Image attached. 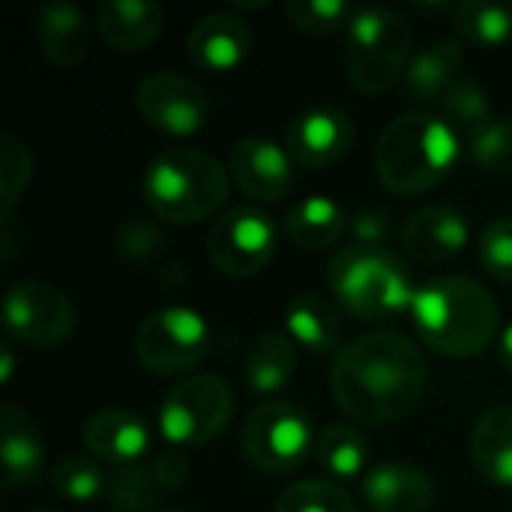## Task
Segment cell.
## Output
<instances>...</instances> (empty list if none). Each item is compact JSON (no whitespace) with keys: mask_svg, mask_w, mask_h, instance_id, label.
<instances>
[{"mask_svg":"<svg viewBox=\"0 0 512 512\" xmlns=\"http://www.w3.org/2000/svg\"><path fill=\"white\" fill-rule=\"evenodd\" d=\"M345 36H348V54L411 60V27L396 9L387 6L354 9Z\"/></svg>","mask_w":512,"mask_h":512,"instance_id":"21","label":"cell"},{"mask_svg":"<svg viewBox=\"0 0 512 512\" xmlns=\"http://www.w3.org/2000/svg\"><path fill=\"white\" fill-rule=\"evenodd\" d=\"M162 486L153 474V465H126L108 474L105 501L114 512H147L156 507Z\"/></svg>","mask_w":512,"mask_h":512,"instance_id":"31","label":"cell"},{"mask_svg":"<svg viewBox=\"0 0 512 512\" xmlns=\"http://www.w3.org/2000/svg\"><path fill=\"white\" fill-rule=\"evenodd\" d=\"M234 417V390L219 375H192L168 390L159 408V435L174 450L216 441Z\"/></svg>","mask_w":512,"mask_h":512,"instance_id":"7","label":"cell"},{"mask_svg":"<svg viewBox=\"0 0 512 512\" xmlns=\"http://www.w3.org/2000/svg\"><path fill=\"white\" fill-rule=\"evenodd\" d=\"M159 231L153 228V225H147V222H138V219H132V222H126L123 228H120V234H117V246H120V252L129 258V261H141V258H150V252L159 246Z\"/></svg>","mask_w":512,"mask_h":512,"instance_id":"38","label":"cell"},{"mask_svg":"<svg viewBox=\"0 0 512 512\" xmlns=\"http://www.w3.org/2000/svg\"><path fill=\"white\" fill-rule=\"evenodd\" d=\"M318 444L315 423L297 402H267L249 411L240 447L249 465L270 477H285L303 468Z\"/></svg>","mask_w":512,"mask_h":512,"instance_id":"8","label":"cell"},{"mask_svg":"<svg viewBox=\"0 0 512 512\" xmlns=\"http://www.w3.org/2000/svg\"><path fill=\"white\" fill-rule=\"evenodd\" d=\"M336 405L360 426H390L417 411L429 390V363L402 333H366L339 348L330 369Z\"/></svg>","mask_w":512,"mask_h":512,"instance_id":"1","label":"cell"},{"mask_svg":"<svg viewBox=\"0 0 512 512\" xmlns=\"http://www.w3.org/2000/svg\"><path fill=\"white\" fill-rule=\"evenodd\" d=\"M12 366H15V357H12V345L6 342L3 351H0V381H3V384L12 381Z\"/></svg>","mask_w":512,"mask_h":512,"instance_id":"41","label":"cell"},{"mask_svg":"<svg viewBox=\"0 0 512 512\" xmlns=\"http://www.w3.org/2000/svg\"><path fill=\"white\" fill-rule=\"evenodd\" d=\"M231 183L252 201L279 204L294 186V159L288 156L285 144L273 138L249 135L231 147L228 156Z\"/></svg>","mask_w":512,"mask_h":512,"instance_id":"13","label":"cell"},{"mask_svg":"<svg viewBox=\"0 0 512 512\" xmlns=\"http://www.w3.org/2000/svg\"><path fill=\"white\" fill-rule=\"evenodd\" d=\"M273 512H360L357 501L336 483L300 480L282 489Z\"/></svg>","mask_w":512,"mask_h":512,"instance_id":"33","label":"cell"},{"mask_svg":"<svg viewBox=\"0 0 512 512\" xmlns=\"http://www.w3.org/2000/svg\"><path fill=\"white\" fill-rule=\"evenodd\" d=\"M456 30L483 48H498L512 39V9L501 3H483V0H462L453 9Z\"/></svg>","mask_w":512,"mask_h":512,"instance_id":"29","label":"cell"},{"mask_svg":"<svg viewBox=\"0 0 512 512\" xmlns=\"http://www.w3.org/2000/svg\"><path fill=\"white\" fill-rule=\"evenodd\" d=\"M348 234H351L354 246L387 249V240L393 237V219L378 207H363L348 219Z\"/></svg>","mask_w":512,"mask_h":512,"instance_id":"37","label":"cell"},{"mask_svg":"<svg viewBox=\"0 0 512 512\" xmlns=\"http://www.w3.org/2000/svg\"><path fill=\"white\" fill-rule=\"evenodd\" d=\"M36 512H48V510H36Z\"/></svg>","mask_w":512,"mask_h":512,"instance_id":"43","label":"cell"},{"mask_svg":"<svg viewBox=\"0 0 512 512\" xmlns=\"http://www.w3.org/2000/svg\"><path fill=\"white\" fill-rule=\"evenodd\" d=\"M30 177H33V156H30V147L12 135V132H3L0 135V219L9 222L18 201L24 198L27 186H30Z\"/></svg>","mask_w":512,"mask_h":512,"instance_id":"32","label":"cell"},{"mask_svg":"<svg viewBox=\"0 0 512 512\" xmlns=\"http://www.w3.org/2000/svg\"><path fill=\"white\" fill-rule=\"evenodd\" d=\"M477 474L498 489H512V405L489 408L471 432Z\"/></svg>","mask_w":512,"mask_h":512,"instance_id":"23","label":"cell"},{"mask_svg":"<svg viewBox=\"0 0 512 512\" xmlns=\"http://www.w3.org/2000/svg\"><path fill=\"white\" fill-rule=\"evenodd\" d=\"M279 228L261 207H231L207 231V258L228 279L258 276L276 255Z\"/></svg>","mask_w":512,"mask_h":512,"instance_id":"9","label":"cell"},{"mask_svg":"<svg viewBox=\"0 0 512 512\" xmlns=\"http://www.w3.org/2000/svg\"><path fill=\"white\" fill-rule=\"evenodd\" d=\"M45 438L36 420L18 405H3L0 414V462H3V486L24 489L33 486L45 471Z\"/></svg>","mask_w":512,"mask_h":512,"instance_id":"19","label":"cell"},{"mask_svg":"<svg viewBox=\"0 0 512 512\" xmlns=\"http://www.w3.org/2000/svg\"><path fill=\"white\" fill-rule=\"evenodd\" d=\"M318 465L339 483L363 480L366 462H369V444L363 432L351 423H330L324 432H318L315 444Z\"/></svg>","mask_w":512,"mask_h":512,"instance_id":"27","label":"cell"},{"mask_svg":"<svg viewBox=\"0 0 512 512\" xmlns=\"http://www.w3.org/2000/svg\"><path fill=\"white\" fill-rule=\"evenodd\" d=\"M150 465H153V474H156L162 492L180 489L189 480V474H192V459L186 456V450H174V447L168 453L156 456Z\"/></svg>","mask_w":512,"mask_h":512,"instance_id":"39","label":"cell"},{"mask_svg":"<svg viewBox=\"0 0 512 512\" xmlns=\"http://www.w3.org/2000/svg\"><path fill=\"white\" fill-rule=\"evenodd\" d=\"M288 336L312 354H330L339 345L342 321L333 303L318 294H297L285 309Z\"/></svg>","mask_w":512,"mask_h":512,"instance_id":"26","label":"cell"},{"mask_svg":"<svg viewBox=\"0 0 512 512\" xmlns=\"http://www.w3.org/2000/svg\"><path fill=\"white\" fill-rule=\"evenodd\" d=\"M297 372V348L288 333H261L243 360V381L258 396H273L291 384Z\"/></svg>","mask_w":512,"mask_h":512,"instance_id":"24","label":"cell"},{"mask_svg":"<svg viewBox=\"0 0 512 512\" xmlns=\"http://www.w3.org/2000/svg\"><path fill=\"white\" fill-rule=\"evenodd\" d=\"M471 240L468 216L450 204H429L417 210L402 231L408 255L420 264H444L456 258Z\"/></svg>","mask_w":512,"mask_h":512,"instance_id":"17","label":"cell"},{"mask_svg":"<svg viewBox=\"0 0 512 512\" xmlns=\"http://www.w3.org/2000/svg\"><path fill=\"white\" fill-rule=\"evenodd\" d=\"M477 258L492 279L512 285V216H498L483 228Z\"/></svg>","mask_w":512,"mask_h":512,"instance_id":"36","label":"cell"},{"mask_svg":"<svg viewBox=\"0 0 512 512\" xmlns=\"http://www.w3.org/2000/svg\"><path fill=\"white\" fill-rule=\"evenodd\" d=\"M3 327L9 342L39 351L57 348L75 333V306L60 288L24 279L3 297Z\"/></svg>","mask_w":512,"mask_h":512,"instance_id":"10","label":"cell"},{"mask_svg":"<svg viewBox=\"0 0 512 512\" xmlns=\"http://www.w3.org/2000/svg\"><path fill=\"white\" fill-rule=\"evenodd\" d=\"M231 186L228 168L195 147L162 150L141 177L147 207L171 225H198L219 216Z\"/></svg>","mask_w":512,"mask_h":512,"instance_id":"4","label":"cell"},{"mask_svg":"<svg viewBox=\"0 0 512 512\" xmlns=\"http://www.w3.org/2000/svg\"><path fill=\"white\" fill-rule=\"evenodd\" d=\"M360 498L372 512H432L435 480L408 462H381L360 480Z\"/></svg>","mask_w":512,"mask_h":512,"instance_id":"15","label":"cell"},{"mask_svg":"<svg viewBox=\"0 0 512 512\" xmlns=\"http://www.w3.org/2000/svg\"><path fill=\"white\" fill-rule=\"evenodd\" d=\"M252 48V33L246 21L234 12L204 15L186 36V57L195 69L225 75L234 72Z\"/></svg>","mask_w":512,"mask_h":512,"instance_id":"16","label":"cell"},{"mask_svg":"<svg viewBox=\"0 0 512 512\" xmlns=\"http://www.w3.org/2000/svg\"><path fill=\"white\" fill-rule=\"evenodd\" d=\"M159 512H183V510H159Z\"/></svg>","mask_w":512,"mask_h":512,"instance_id":"42","label":"cell"},{"mask_svg":"<svg viewBox=\"0 0 512 512\" xmlns=\"http://www.w3.org/2000/svg\"><path fill=\"white\" fill-rule=\"evenodd\" d=\"M498 357H501V366L512 372V321L504 327V333L498 336Z\"/></svg>","mask_w":512,"mask_h":512,"instance_id":"40","label":"cell"},{"mask_svg":"<svg viewBox=\"0 0 512 512\" xmlns=\"http://www.w3.org/2000/svg\"><path fill=\"white\" fill-rule=\"evenodd\" d=\"M348 213L327 195L297 201L285 216V234L300 249H330L348 234Z\"/></svg>","mask_w":512,"mask_h":512,"instance_id":"25","label":"cell"},{"mask_svg":"<svg viewBox=\"0 0 512 512\" xmlns=\"http://www.w3.org/2000/svg\"><path fill=\"white\" fill-rule=\"evenodd\" d=\"M39 51L48 63L69 69L90 54V24L72 3H45L36 15Z\"/></svg>","mask_w":512,"mask_h":512,"instance_id":"22","label":"cell"},{"mask_svg":"<svg viewBox=\"0 0 512 512\" xmlns=\"http://www.w3.org/2000/svg\"><path fill=\"white\" fill-rule=\"evenodd\" d=\"M354 15V6L345 0H291L285 6V18L294 30L306 36H330L345 30Z\"/></svg>","mask_w":512,"mask_h":512,"instance_id":"34","label":"cell"},{"mask_svg":"<svg viewBox=\"0 0 512 512\" xmlns=\"http://www.w3.org/2000/svg\"><path fill=\"white\" fill-rule=\"evenodd\" d=\"M411 324L438 357L471 360L495 342L501 312L495 297L471 276H435L417 288Z\"/></svg>","mask_w":512,"mask_h":512,"instance_id":"2","label":"cell"},{"mask_svg":"<svg viewBox=\"0 0 512 512\" xmlns=\"http://www.w3.org/2000/svg\"><path fill=\"white\" fill-rule=\"evenodd\" d=\"M210 348L213 330L207 318L192 306H162L150 312L132 339L138 366L159 378L192 372L207 360Z\"/></svg>","mask_w":512,"mask_h":512,"instance_id":"6","label":"cell"},{"mask_svg":"<svg viewBox=\"0 0 512 512\" xmlns=\"http://www.w3.org/2000/svg\"><path fill=\"white\" fill-rule=\"evenodd\" d=\"M459 132L435 114L411 111L387 123L375 147V171L384 189L417 198L438 186L459 162Z\"/></svg>","mask_w":512,"mask_h":512,"instance_id":"3","label":"cell"},{"mask_svg":"<svg viewBox=\"0 0 512 512\" xmlns=\"http://www.w3.org/2000/svg\"><path fill=\"white\" fill-rule=\"evenodd\" d=\"M462 66H465V45L459 39H438L423 51L411 54L402 75V87L411 102L432 105L444 99L447 90L459 81Z\"/></svg>","mask_w":512,"mask_h":512,"instance_id":"20","label":"cell"},{"mask_svg":"<svg viewBox=\"0 0 512 512\" xmlns=\"http://www.w3.org/2000/svg\"><path fill=\"white\" fill-rule=\"evenodd\" d=\"M471 159L489 174H510L512 171V117L492 120L483 132L468 141Z\"/></svg>","mask_w":512,"mask_h":512,"instance_id":"35","label":"cell"},{"mask_svg":"<svg viewBox=\"0 0 512 512\" xmlns=\"http://www.w3.org/2000/svg\"><path fill=\"white\" fill-rule=\"evenodd\" d=\"M93 24L102 42L114 51H147L165 30V12L150 0H102L93 9Z\"/></svg>","mask_w":512,"mask_h":512,"instance_id":"18","label":"cell"},{"mask_svg":"<svg viewBox=\"0 0 512 512\" xmlns=\"http://www.w3.org/2000/svg\"><path fill=\"white\" fill-rule=\"evenodd\" d=\"M48 483L60 498L72 504H90L105 495L108 474L102 471V462H96L90 453H69L54 462Z\"/></svg>","mask_w":512,"mask_h":512,"instance_id":"28","label":"cell"},{"mask_svg":"<svg viewBox=\"0 0 512 512\" xmlns=\"http://www.w3.org/2000/svg\"><path fill=\"white\" fill-rule=\"evenodd\" d=\"M135 108L147 126L171 138L198 135L210 117L207 93L192 78H183L177 72L147 75L135 87Z\"/></svg>","mask_w":512,"mask_h":512,"instance_id":"11","label":"cell"},{"mask_svg":"<svg viewBox=\"0 0 512 512\" xmlns=\"http://www.w3.org/2000/svg\"><path fill=\"white\" fill-rule=\"evenodd\" d=\"M327 285L336 303L360 321H387L411 312L417 288L408 267L390 249L342 246L330 267Z\"/></svg>","mask_w":512,"mask_h":512,"instance_id":"5","label":"cell"},{"mask_svg":"<svg viewBox=\"0 0 512 512\" xmlns=\"http://www.w3.org/2000/svg\"><path fill=\"white\" fill-rule=\"evenodd\" d=\"M441 108H444V120L456 132H465L468 141L495 120V108H492V99H489L486 87L471 81V78H459L447 90V96L441 99Z\"/></svg>","mask_w":512,"mask_h":512,"instance_id":"30","label":"cell"},{"mask_svg":"<svg viewBox=\"0 0 512 512\" xmlns=\"http://www.w3.org/2000/svg\"><path fill=\"white\" fill-rule=\"evenodd\" d=\"M357 141L351 114L339 105H315L297 114L285 129V150L303 168H330L342 162Z\"/></svg>","mask_w":512,"mask_h":512,"instance_id":"12","label":"cell"},{"mask_svg":"<svg viewBox=\"0 0 512 512\" xmlns=\"http://www.w3.org/2000/svg\"><path fill=\"white\" fill-rule=\"evenodd\" d=\"M81 444L102 465H138L150 450V426L129 408H102L87 417Z\"/></svg>","mask_w":512,"mask_h":512,"instance_id":"14","label":"cell"}]
</instances>
